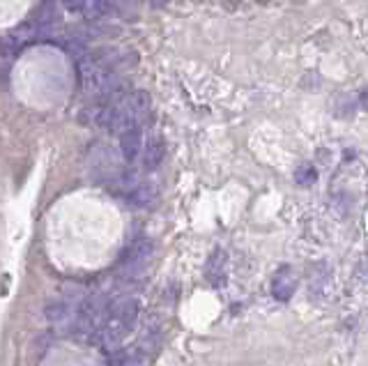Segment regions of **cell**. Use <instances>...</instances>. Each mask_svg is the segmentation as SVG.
I'll list each match as a JSON object with an SVG mask.
<instances>
[{
    "instance_id": "3957f363",
    "label": "cell",
    "mask_w": 368,
    "mask_h": 366,
    "mask_svg": "<svg viewBox=\"0 0 368 366\" xmlns=\"http://www.w3.org/2000/svg\"><path fill=\"white\" fill-rule=\"evenodd\" d=\"M143 150V125H134L120 134V152L127 161H136Z\"/></svg>"
},
{
    "instance_id": "8992f818",
    "label": "cell",
    "mask_w": 368,
    "mask_h": 366,
    "mask_svg": "<svg viewBox=\"0 0 368 366\" xmlns=\"http://www.w3.org/2000/svg\"><path fill=\"white\" fill-rule=\"evenodd\" d=\"M113 366H150V352L143 348H127L113 350Z\"/></svg>"
},
{
    "instance_id": "7a4b0ae2",
    "label": "cell",
    "mask_w": 368,
    "mask_h": 366,
    "mask_svg": "<svg viewBox=\"0 0 368 366\" xmlns=\"http://www.w3.org/2000/svg\"><path fill=\"white\" fill-rule=\"evenodd\" d=\"M150 258H152V242L148 238H138L136 242H131L127 249H124L122 260H120L124 277L134 279L136 274H141Z\"/></svg>"
},
{
    "instance_id": "5b68a950",
    "label": "cell",
    "mask_w": 368,
    "mask_h": 366,
    "mask_svg": "<svg viewBox=\"0 0 368 366\" xmlns=\"http://www.w3.org/2000/svg\"><path fill=\"white\" fill-rule=\"evenodd\" d=\"M141 152H143V166L148 171H154V168L161 166L163 157H166V143H163L161 136H154V139L148 141L146 150H141Z\"/></svg>"
},
{
    "instance_id": "ba28073f",
    "label": "cell",
    "mask_w": 368,
    "mask_h": 366,
    "mask_svg": "<svg viewBox=\"0 0 368 366\" xmlns=\"http://www.w3.org/2000/svg\"><path fill=\"white\" fill-rule=\"evenodd\" d=\"M154 196H157V192L152 185H148V182H138L124 198H127V203H131L134 207H148L150 203L154 201Z\"/></svg>"
},
{
    "instance_id": "277c9868",
    "label": "cell",
    "mask_w": 368,
    "mask_h": 366,
    "mask_svg": "<svg viewBox=\"0 0 368 366\" xmlns=\"http://www.w3.org/2000/svg\"><path fill=\"white\" fill-rule=\"evenodd\" d=\"M74 313H76V306L74 302H69V299H56V302L49 304V309H46V316L54 325H71V320H74Z\"/></svg>"
},
{
    "instance_id": "6da1fadb",
    "label": "cell",
    "mask_w": 368,
    "mask_h": 366,
    "mask_svg": "<svg viewBox=\"0 0 368 366\" xmlns=\"http://www.w3.org/2000/svg\"><path fill=\"white\" fill-rule=\"evenodd\" d=\"M138 299L131 295L111 299L106 318L102 320V325L92 332V341L102 345L104 350H115L120 348V343L127 339V334L136 328L138 323Z\"/></svg>"
},
{
    "instance_id": "9c48e42d",
    "label": "cell",
    "mask_w": 368,
    "mask_h": 366,
    "mask_svg": "<svg viewBox=\"0 0 368 366\" xmlns=\"http://www.w3.org/2000/svg\"><path fill=\"white\" fill-rule=\"evenodd\" d=\"M223 274H226V253L223 251H214L212 258H209L207 263V279L212 281L214 286H219L223 279Z\"/></svg>"
},
{
    "instance_id": "52a82bcc",
    "label": "cell",
    "mask_w": 368,
    "mask_h": 366,
    "mask_svg": "<svg viewBox=\"0 0 368 366\" xmlns=\"http://www.w3.org/2000/svg\"><path fill=\"white\" fill-rule=\"evenodd\" d=\"M295 277L290 274V270L288 267H284L279 274L274 277V284H272V293L276 299H290V295L295 293Z\"/></svg>"
},
{
    "instance_id": "30bf717a",
    "label": "cell",
    "mask_w": 368,
    "mask_h": 366,
    "mask_svg": "<svg viewBox=\"0 0 368 366\" xmlns=\"http://www.w3.org/2000/svg\"><path fill=\"white\" fill-rule=\"evenodd\" d=\"M315 178H318V173H315L313 166H301L297 171V182H299V185H311V182H315Z\"/></svg>"
}]
</instances>
